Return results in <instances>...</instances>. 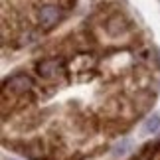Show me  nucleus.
<instances>
[{
	"instance_id": "nucleus-3",
	"label": "nucleus",
	"mask_w": 160,
	"mask_h": 160,
	"mask_svg": "<svg viewBox=\"0 0 160 160\" xmlns=\"http://www.w3.org/2000/svg\"><path fill=\"white\" fill-rule=\"evenodd\" d=\"M8 87L12 91H16V93H26V91H30L34 87V83L28 75H14L8 81Z\"/></svg>"
},
{
	"instance_id": "nucleus-5",
	"label": "nucleus",
	"mask_w": 160,
	"mask_h": 160,
	"mask_svg": "<svg viewBox=\"0 0 160 160\" xmlns=\"http://www.w3.org/2000/svg\"><path fill=\"white\" fill-rule=\"evenodd\" d=\"M131 148H132V140L122 138L121 142H117L113 148H111V154H113V158H122V156H127L128 152H131Z\"/></svg>"
},
{
	"instance_id": "nucleus-7",
	"label": "nucleus",
	"mask_w": 160,
	"mask_h": 160,
	"mask_svg": "<svg viewBox=\"0 0 160 160\" xmlns=\"http://www.w3.org/2000/svg\"><path fill=\"white\" fill-rule=\"evenodd\" d=\"M156 61H158V67H160V52H156Z\"/></svg>"
},
{
	"instance_id": "nucleus-2",
	"label": "nucleus",
	"mask_w": 160,
	"mask_h": 160,
	"mask_svg": "<svg viewBox=\"0 0 160 160\" xmlns=\"http://www.w3.org/2000/svg\"><path fill=\"white\" fill-rule=\"evenodd\" d=\"M59 67H61V61L59 59H44V61H40V63H38V73H40L42 77L50 79L53 75H58Z\"/></svg>"
},
{
	"instance_id": "nucleus-1",
	"label": "nucleus",
	"mask_w": 160,
	"mask_h": 160,
	"mask_svg": "<svg viewBox=\"0 0 160 160\" xmlns=\"http://www.w3.org/2000/svg\"><path fill=\"white\" fill-rule=\"evenodd\" d=\"M59 18H61V10L58 8V6L48 4V6H42L40 8V22L44 24L46 28L55 26V24L59 22Z\"/></svg>"
},
{
	"instance_id": "nucleus-4",
	"label": "nucleus",
	"mask_w": 160,
	"mask_h": 160,
	"mask_svg": "<svg viewBox=\"0 0 160 160\" xmlns=\"http://www.w3.org/2000/svg\"><path fill=\"white\" fill-rule=\"evenodd\" d=\"M127 30V22H125V18L122 16H113V18H109V22H107V32L111 36H119L121 32H125Z\"/></svg>"
},
{
	"instance_id": "nucleus-6",
	"label": "nucleus",
	"mask_w": 160,
	"mask_h": 160,
	"mask_svg": "<svg viewBox=\"0 0 160 160\" xmlns=\"http://www.w3.org/2000/svg\"><path fill=\"white\" fill-rule=\"evenodd\" d=\"M142 128H144V132H148V134L150 132H156L158 128H160V115H156V113L150 115L148 119L144 121V127Z\"/></svg>"
}]
</instances>
